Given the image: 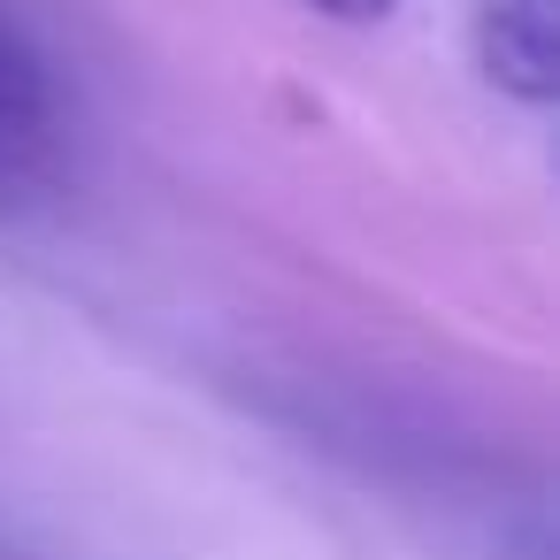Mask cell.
Instances as JSON below:
<instances>
[{"mask_svg": "<svg viewBox=\"0 0 560 560\" xmlns=\"http://www.w3.org/2000/svg\"><path fill=\"white\" fill-rule=\"evenodd\" d=\"M55 116V85L39 70V55L0 24V139H32Z\"/></svg>", "mask_w": 560, "mask_h": 560, "instance_id": "7a4b0ae2", "label": "cell"}, {"mask_svg": "<svg viewBox=\"0 0 560 560\" xmlns=\"http://www.w3.org/2000/svg\"><path fill=\"white\" fill-rule=\"evenodd\" d=\"M476 62H483V78L499 93L545 108L560 93V9H552V0H483Z\"/></svg>", "mask_w": 560, "mask_h": 560, "instance_id": "6da1fadb", "label": "cell"}, {"mask_svg": "<svg viewBox=\"0 0 560 560\" xmlns=\"http://www.w3.org/2000/svg\"><path fill=\"white\" fill-rule=\"evenodd\" d=\"M307 9H323V16H338V24H384L399 0H307Z\"/></svg>", "mask_w": 560, "mask_h": 560, "instance_id": "3957f363", "label": "cell"}]
</instances>
